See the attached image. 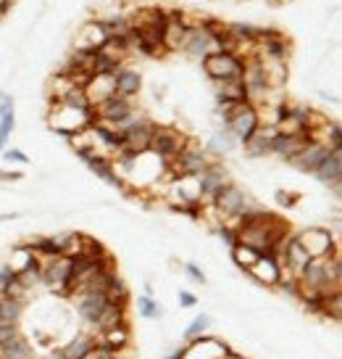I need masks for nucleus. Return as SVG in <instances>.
Here are the masks:
<instances>
[{"label":"nucleus","instance_id":"obj_11","mask_svg":"<svg viewBox=\"0 0 342 359\" xmlns=\"http://www.w3.org/2000/svg\"><path fill=\"white\" fill-rule=\"evenodd\" d=\"M179 50H185V53H187L190 58H195V61H203L206 56L216 53L219 45L213 40V34L208 32V27H206V24H198V27H187V34H185Z\"/></svg>","mask_w":342,"mask_h":359},{"label":"nucleus","instance_id":"obj_47","mask_svg":"<svg viewBox=\"0 0 342 359\" xmlns=\"http://www.w3.org/2000/svg\"><path fill=\"white\" fill-rule=\"evenodd\" d=\"M0 180H22V172H0Z\"/></svg>","mask_w":342,"mask_h":359},{"label":"nucleus","instance_id":"obj_31","mask_svg":"<svg viewBox=\"0 0 342 359\" xmlns=\"http://www.w3.org/2000/svg\"><path fill=\"white\" fill-rule=\"evenodd\" d=\"M34 262H37L34 251L27 246V243H22V246H16L11 251V257H8V264H6V267H11L13 272L19 275V272H24V269L29 267V264H34Z\"/></svg>","mask_w":342,"mask_h":359},{"label":"nucleus","instance_id":"obj_37","mask_svg":"<svg viewBox=\"0 0 342 359\" xmlns=\"http://www.w3.org/2000/svg\"><path fill=\"white\" fill-rule=\"evenodd\" d=\"M13 285H16V272L3 264V267H0V296H8Z\"/></svg>","mask_w":342,"mask_h":359},{"label":"nucleus","instance_id":"obj_12","mask_svg":"<svg viewBox=\"0 0 342 359\" xmlns=\"http://www.w3.org/2000/svg\"><path fill=\"white\" fill-rule=\"evenodd\" d=\"M132 111H134L132 101H124L119 95H113V98L103 101L100 106H95V122L113 130V133H119V124H122L124 119H129Z\"/></svg>","mask_w":342,"mask_h":359},{"label":"nucleus","instance_id":"obj_40","mask_svg":"<svg viewBox=\"0 0 342 359\" xmlns=\"http://www.w3.org/2000/svg\"><path fill=\"white\" fill-rule=\"evenodd\" d=\"M3 158L11 161V164H29V156L22 154L19 148H6V151H3Z\"/></svg>","mask_w":342,"mask_h":359},{"label":"nucleus","instance_id":"obj_46","mask_svg":"<svg viewBox=\"0 0 342 359\" xmlns=\"http://www.w3.org/2000/svg\"><path fill=\"white\" fill-rule=\"evenodd\" d=\"M40 359H66V357H64V351H61V348H50V351Z\"/></svg>","mask_w":342,"mask_h":359},{"label":"nucleus","instance_id":"obj_30","mask_svg":"<svg viewBox=\"0 0 342 359\" xmlns=\"http://www.w3.org/2000/svg\"><path fill=\"white\" fill-rule=\"evenodd\" d=\"M234 148H237V140H234V137L227 133V130H219V133H216L208 140L206 151H208L213 158H219V156H227V154H232Z\"/></svg>","mask_w":342,"mask_h":359},{"label":"nucleus","instance_id":"obj_45","mask_svg":"<svg viewBox=\"0 0 342 359\" xmlns=\"http://www.w3.org/2000/svg\"><path fill=\"white\" fill-rule=\"evenodd\" d=\"M8 111H13V98L8 95V93H3V90H0V116H3V114H8Z\"/></svg>","mask_w":342,"mask_h":359},{"label":"nucleus","instance_id":"obj_43","mask_svg":"<svg viewBox=\"0 0 342 359\" xmlns=\"http://www.w3.org/2000/svg\"><path fill=\"white\" fill-rule=\"evenodd\" d=\"M19 333H22V330H19V325H0V344L11 341V338H16Z\"/></svg>","mask_w":342,"mask_h":359},{"label":"nucleus","instance_id":"obj_33","mask_svg":"<svg viewBox=\"0 0 342 359\" xmlns=\"http://www.w3.org/2000/svg\"><path fill=\"white\" fill-rule=\"evenodd\" d=\"M137 312H140V317L158 320V317L164 314V306L155 302L153 296H140V299H137Z\"/></svg>","mask_w":342,"mask_h":359},{"label":"nucleus","instance_id":"obj_27","mask_svg":"<svg viewBox=\"0 0 342 359\" xmlns=\"http://www.w3.org/2000/svg\"><path fill=\"white\" fill-rule=\"evenodd\" d=\"M27 302L19 296H0V325H19Z\"/></svg>","mask_w":342,"mask_h":359},{"label":"nucleus","instance_id":"obj_26","mask_svg":"<svg viewBox=\"0 0 342 359\" xmlns=\"http://www.w3.org/2000/svg\"><path fill=\"white\" fill-rule=\"evenodd\" d=\"M122 323H129L127 317V306H116V304H106L103 312L98 314L95 325H92V333H103V330H111V327L122 325Z\"/></svg>","mask_w":342,"mask_h":359},{"label":"nucleus","instance_id":"obj_15","mask_svg":"<svg viewBox=\"0 0 342 359\" xmlns=\"http://www.w3.org/2000/svg\"><path fill=\"white\" fill-rule=\"evenodd\" d=\"M95 346L108 348L116 357H122L124 351L132 346V327H129V323H122V325L103 330V333H95Z\"/></svg>","mask_w":342,"mask_h":359},{"label":"nucleus","instance_id":"obj_14","mask_svg":"<svg viewBox=\"0 0 342 359\" xmlns=\"http://www.w3.org/2000/svg\"><path fill=\"white\" fill-rule=\"evenodd\" d=\"M229 346L213 336H200L192 338L182 346V359H224Z\"/></svg>","mask_w":342,"mask_h":359},{"label":"nucleus","instance_id":"obj_1","mask_svg":"<svg viewBox=\"0 0 342 359\" xmlns=\"http://www.w3.org/2000/svg\"><path fill=\"white\" fill-rule=\"evenodd\" d=\"M340 291H342L340 254H332L327 259H311L308 267L298 275V296L295 299L327 296V293H340Z\"/></svg>","mask_w":342,"mask_h":359},{"label":"nucleus","instance_id":"obj_13","mask_svg":"<svg viewBox=\"0 0 342 359\" xmlns=\"http://www.w3.org/2000/svg\"><path fill=\"white\" fill-rule=\"evenodd\" d=\"M198 180H200V203H211L213 201V196H216L224 185H229V182H232L229 169L224 167L219 158H213L208 167L198 175Z\"/></svg>","mask_w":342,"mask_h":359},{"label":"nucleus","instance_id":"obj_44","mask_svg":"<svg viewBox=\"0 0 342 359\" xmlns=\"http://www.w3.org/2000/svg\"><path fill=\"white\" fill-rule=\"evenodd\" d=\"M85 359H119V357H116L113 351H108V348L95 346V348H92V351H90V354H87V357H85Z\"/></svg>","mask_w":342,"mask_h":359},{"label":"nucleus","instance_id":"obj_29","mask_svg":"<svg viewBox=\"0 0 342 359\" xmlns=\"http://www.w3.org/2000/svg\"><path fill=\"white\" fill-rule=\"evenodd\" d=\"M95 348V333H77L66 346H61L66 359H85Z\"/></svg>","mask_w":342,"mask_h":359},{"label":"nucleus","instance_id":"obj_8","mask_svg":"<svg viewBox=\"0 0 342 359\" xmlns=\"http://www.w3.org/2000/svg\"><path fill=\"white\" fill-rule=\"evenodd\" d=\"M203 72L208 74V79L213 82H221V79H232V77H243V58H237L234 53H227V50H216L200 61Z\"/></svg>","mask_w":342,"mask_h":359},{"label":"nucleus","instance_id":"obj_36","mask_svg":"<svg viewBox=\"0 0 342 359\" xmlns=\"http://www.w3.org/2000/svg\"><path fill=\"white\" fill-rule=\"evenodd\" d=\"M208 327H211V317H208V314H198V317H195V320H192V323L185 327V338H187V341H192V338L206 336V333H208Z\"/></svg>","mask_w":342,"mask_h":359},{"label":"nucleus","instance_id":"obj_16","mask_svg":"<svg viewBox=\"0 0 342 359\" xmlns=\"http://www.w3.org/2000/svg\"><path fill=\"white\" fill-rule=\"evenodd\" d=\"M74 296V302H77V314L82 317V323L85 325H95V320H98V314L103 312V306H106V293L100 291H79V293H71Z\"/></svg>","mask_w":342,"mask_h":359},{"label":"nucleus","instance_id":"obj_7","mask_svg":"<svg viewBox=\"0 0 342 359\" xmlns=\"http://www.w3.org/2000/svg\"><path fill=\"white\" fill-rule=\"evenodd\" d=\"M153 127H155L153 119H148L145 114H140V116L122 133V148H119V154H132V156L145 154V151L150 148Z\"/></svg>","mask_w":342,"mask_h":359},{"label":"nucleus","instance_id":"obj_3","mask_svg":"<svg viewBox=\"0 0 342 359\" xmlns=\"http://www.w3.org/2000/svg\"><path fill=\"white\" fill-rule=\"evenodd\" d=\"M190 135H185L179 127H169V124H155L153 137H150V154H155L158 158H164L166 167L182 154V148L187 146Z\"/></svg>","mask_w":342,"mask_h":359},{"label":"nucleus","instance_id":"obj_50","mask_svg":"<svg viewBox=\"0 0 342 359\" xmlns=\"http://www.w3.org/2000/svg\"><path fill=\"white\" fill-rule=\"evenodd\" d=\"M143 291H145V296H153V285H150V283H145Z\"/></svg>","mask_w":342,"mask_h":359},{"label":"nucleus","instance_id":"obj_22","mask_svg":"<svg viewBox=\"0 0 342 359\" xmlns=\"http://www.w3.org/2000/svg\"><path fill=\"white\" fill-rule=\"evenodd\" d=\"M274 135H276V127H258V130L243 143L245 156H250V158L269 156V154H271V140H274Z\"/></svg>","mask_w":342,"mask_h":359},{"label":"nucleus","instance_id":"obj_10","mask_svg":"<svg viewBox=\"0 0 342 359\" xmlns=\"http://www.w3.org/2000/svg\"><path fill=\"white\" fill-rule=\"evenodd\" d=\"M258 127H261V122H258V111H255V106H250V103H237L234 111L229 114L227 124H224V130L232 135L237 143H245Z\"/></svg>","mask_w":342,"mask_h":359},{"label":"nucleus","instance_id":"obj_39","mask_svg":"<svg viewBox=\"0 0 342 359\" xmlns=\"http://www.w3.org/2000/svg\"><path fill=\"white\" fill-rule=\"evenodd\" d=\"M300 201L298 193H285V191H276V203L282 206V209H292L295 203Z\"/></svg>","mask_w":342,"mask_h":359},{"label":"nucleus","instance_id":"obj_18","mask_svg":"<svg viewBox=\"0 0 342 359\" xmlns=\"http://www.w3.org/2000/svg\"><path fill=\"white\" fill-rule=\"evenodd\" d=\"M143 90V74L137 69L122 67L113 72V93L124 98V101H132L134 95H140Z\"/></svg>","mask_w":342,"mask_h":359},{"label":"nucleus","instance_id":"obj_35","mask_svg":"<svg viewBox=\"0 0 342 359\" xmlns=\"http://www.w3.org/2000/svg\"><path fill=\"white\" fill-rule=\"evenodd\" d=\"M13 127H16V114L8 111L0 116V154L8 148V140H11L13 135Z\"/></svg>","mask_w":342,"mask_h":359},{"label":"nucleus","instance_id":"obj_34","mask_svg":"<svg viewBox=\"0 0 342 359\" xmlns=\"http://www.w3.org/2000/svg\"><path fill=\"white\" fill-rule=\"evenodd\" d=\"M321 317H332V320H340V317H342V291L340 293H327V296H324Z\"/></svg>","mask_w":342,"mask_h":359},{"label":"nucleus","instance_id":"obj_25","mask_svg":"<svg viewBox=\"0 0 342 359\" xmlns=\"http://www.w3.org/2000/svg\"><path fill=\"white\" fill-rule=\"evenodd\" d=\"M216 101L219 103H248V93H245L243 77L221 79L216 82Z\"/></svg>","mask_w":342,"mask_h":359},{"label":"nucleus","instance_id":"obj_2","mask_svg":"<svg viewBox=\"0 0 342 359\" xmlns=\"http://www.w3.org/2000/svg\"><path fill=\"white\" fill-rule=\"evenodd\" d=\"M48 124L50 130L64 137H71L77 133H85L95 124V109L92 106H69L61 101H50L48 109Z\"/></svg>","mask_w":342,"mask_h":359},{"label":"nucleus","instance_id":"obj_41","mask_svg":"<svg viewBox=\"0 0 342 359\" xmlns=\"http://www.w3.org/2000/svg\"><path fill=\"white\" fill-rule=\"evenodd\" d=\"M216 236H219L221 241H224V243H227L229 248H232L234 243H237V233H234L229 224H221V227H216Z\"/></svg>","mask_w":342,"mask_h":359},{"label":"nucleus","instance_id":"obj_49","mask_svg":"<svg viewBox=\"0 0 342 359\" xmlns=\"http://www.w3.org/2000/svg\"><path fill=\"white\" fill-rule=\"evenodd\" d=\"M8 6H11V0H0V13L8 11Z\"/></svg>","mask_w":342,"mask_h":359},{"label":"nucleus","instance_id":"obj_23","mask_svg":"<svg viewBox=\"0 0 342 359\" xmlns=\"http://www.w3.org/2000/svg\"><path fill=\"white\" fill-rule=\"evenodd\" d=\"M74 45H77V50H87V53L103 48V45H106V32H103V27H100V19H90V22L82 24Z\"/></svg>","mask_w":342,"mask_h":359},{"label":"nucleus","instance_id":"obj_24","mask_svg":"<svg viewBox=\"0 0 342 359\" xmlns=\"http://www.w3.org/2000/svg\"><path fill=\"white\" fill-rule=\"evenodd\" d=\"M308 135H274V140H271V154L279 158H285V161H290V158L295 156L298 151H303V148L308 146Z\"/></svg>","mask_w":342,"mask_h":359},{"label":"nucleus","instance_id":"obj_17","mask_svg":"<svg viewBox=\"0 0 342 359\" xmlns=\"http://www.w3.org/2000/svg\"><path fill=\"white\" fill-rule=\"evenodd\" d=\"M279 259L274 254H258L250 269H248V275L253 278L255 283H261L266 288H276V280H279Z\"/></svg>","mask_w":342,"mask_h":359},{"label":"nucleus","instance_id":"obj_48","mask_svg":"<svg viewBox=\"0 0 342 359\" xmlns=\"http://www.w3.org/2000/svg\"><path fill=\"white\" fill-rule=\"evenodd\" d=\"M11 219H16V214H0V222H11Z\"/></svg>","mask_w":342,"mask_h":359},{"label":"nucleus","instance_id":"obj_9","mask_svg":"<svg viewBox=\"0 0 342 359\" xmlns=\"http://www.w3.org/2000/svg\"><path fill=\"white\" fill-rule=\"evenodd\" d=\"M40 267H43L45 285L58 296H69V291H71V259H45V262H40Z\"/></svg>","mask_w":342,"mask_h":359},{"label":"nucleus","instance_id":"obj_6","mask_svg":"<svg viewBox=\"0 0 342 359\" xmlns=\"http://www.w3.org/2000/svg\"><path fill=\"white\" fill-rule=\"evenodd\" d=\"M295 241L306 248V254L311 259H327L332 254H340L337 238L332 236V230H327V227H308V230L298 233Z\"/></svg>","mask_w":342,"mask_h":359},{"label":"nucleus","instance_id":"obj_21","mask_svg":"<svg viewBox=\"0 0 342 359\" xmlns=\"http://www.w3.org/2000/svg\"><path fill=\"white\" fill-rule=\"evenodd\" d=\"M327 156H329V148H327V146H319V143H308V146L303 148V151H298L295 156L290 158L287 164H292V167L300 169V172H308V175H313V172L319 169V164Z\"/></svg>","mask_w":342,"mask_h":359},{"label":"nucleus","instance_id":"obj_4","mask_svg":"<svg viewBox=\"0 0 342 359\" xmlns=\"http://www.w3.org/2000/svg\"><path fill=\"white\" fill-rule=\"evenodd\" d=\"M211 161H213V156L208 151L200 146L198 140L190 137L187 146L182 148V154L169 164V175L171 177H192V175H200Z\"/></svg>","mask_w":342,"mask_h":359},{"label":"nucleus","instance_id":"obj_28","mask_svg":"<svg viewBox=\"0 0 342 359\" xmlns=\"http://www.w3.org/2000/svg\"><path fill=\"white\" fill-rule=\"evenodd\" d=\"M0 359H37V357H34V348L29 344V338L19 333L11 341L0 344Z\"/></svg>","mask_w":342,"mask_h":359},{"label":"nucleus","instance_id":"obj_32","mask_svg":"<svg viewBox=\"0 0 342 359\" xmlns=\"http://www.w3.org/2000/svg\"><path fill=\"white\" fill-rule=\"evenodd\" d=\"M229 251H232L234 264H237L240 269H245V272H248V269H250V264H253L255 259H258V251H253V248L245 246V243H234Z\"/></svg>","mask_w":342,"mask_h":359},{"label":"nucleus","instance_id":"obj_42","mask_svg":"<svg viewBox=\"0 0 342 359\" xmlns=\"http://www.w3.org/2000/svg\"><path fill=\"white\" fill-rule=\"evenodd\" d=\"M195 304H198V296H195V293H192V291H179V306H182V309H192Z\"/></svg>","mask_w":342,"mask_h":359},{"label":"nucleus","instance_id":"obj_5","mask_svg":"<svg viewBox=\"0 0 342 359\" xmlns=\"http://www.w3.org/2000/svg\"><path fill=\"white\" fill-rule=\"evenodd\" d=\"M211 206H213V212L219 214L221 222L232 224L234 219H237V217L250 206V203H248V193H245L237 182H229V185H224V188L213 196Z\"/></svg>","mask_w":342,"mask_h":359},{"label":"nucleus","instance_id":"obj_20","mask_svg":"<svg viewBox=\"0 0 342 359\" xmlns=\"http://www.w3.org/2000/svg\"><path fill=\"white\" fill-rule=\"evenodd\" d=\"M85 95H87V103L95 109L103 101L113 98V74H90L87 82H85Z\"/></svg>","mask_w":342,"mask_h":359},{"label":"nucleus","instance_id":"obj_38","mask_svg":"<svg viewBox=\"0 0 342 359\" xmlns=\"http://www.w3.org/2000/svg\"><path fill=\"white\" fill-rule=\"evenodd\" d=\"M182 269L187 272V278H190L192 283H198V285H206V283H208V278H206V272H203V269H200L198 264H192V262H185V264H182Z\"/></svg>","mask_w":342,"mask_h":359},{"label":"nucleus","instance_id":"obj_19","mask_svg":"<svg viewBox=\"0 0 342 359\" xmlns=\"http://www.w3.org/2000/svg\"><path fill=\"white\" fill-rule=\"evenodd\" d=\"M313 177L319 180L321 185L332 188L334 193H340L342 182V151H329V156L319 164V169L313 172Z\"/></svg>","mask_w":342,"mask_h":359},{"label":"nucleus","instance_id":"obj_51","mask_svg":"<svg viewBox=\"0 0 342 359\" xmlns=\"http://www.w3.org/2000/svg\"><path fill=\"white\" fill-rule=\"evenodd\" d=\"M224 359H243V357H240V354H234L232 348H229V351H227V357H224Z\"/></svg>","mask_w":342,"mask_h":359}]
</instances>
